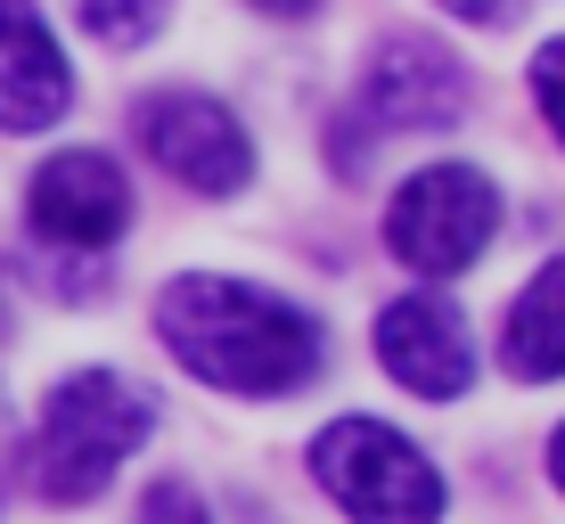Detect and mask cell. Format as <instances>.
Wrapping results in <instances>:
<instances>
[{
  "mask_svg": "<svg viewBox=\"0 0 565 524\" xmlns=\"http://www.w3.org/2000/svg\"><path fill=\"white\" fill-rule=\"evenodd\" d=\"M148 426H156V402L140 385H124L115 368H74L50 394L42 442H33V483H42V500H57V509L99 500L115 483V468L148 442Z\"/></svg>",
  "mask_w": 565,
  "mask_h": 524,
  "instance_id": "2",
  "label": "cell"
},
{
  "mask_svg": "<svg viewBox=\"0 0 565 524\" xmlns=\"http://www.w3.org/2000/svg\"><path fill=\"white\" fill-rule=\"evenodd\" d=\"M0 328H9V303H0Z\"/></svg>",
  "mask_w": 565,
  "mask_h": 524,
  "instance_id": "18",
  "label": "cell"
},
{
  "mask_svg": "<svg viewBox=\"0 0 565 524\" xmlns=\"http://www.w3.org/2000/svg\"><path fill=\"white\" fill-rule=\"evenodd\" d=\"M74 107V66L33 17V0H0V131H50Z\"/></svg>",
  "mask_w": 565,
  "mask_h": 524,
  "instance_id": "9",
  "label": "cell"
},
{
  "mask_svg": "<svg viewBox=\"0 0 565 524\" xmlns=\"http://www.w3.org/2000/svg\"><path fill=\"white\" fill-rule=\"evenodd\" d=\"M550 483L565 492V426H557V442H550Z\"/></svg>",
  "mask_w": 565,
  "mask_h": 524,
  "instance_id": "17",
  "label": "cell"
},
{
  "mask_svg": "<svg viewBox=\"0 0 565 524\" xmlns=\"http://www.w3.org/2000/svg\"><path fill=\"white\" fill-rule=\"evenodd\" d=\"M131 524H213V516H205V500L189 492V483H148Z\"/></svg>",
  "mask_w": 565,
  "mask_h": 524,
  "instance_id": "13",
  "label": "cell"
},
{
  "mask_svg": "<svg viewBox=\"0 0 565 524\" xmlns=\"http://www.w3.org/2000/svg\"><path fill=\"white\" fill-rule=\"evenodd\" d=\"M311 475L353 524H443V475L411 435L377 418H337L311 435Z\"/></svg>",
  "mask_w": 565,
  "mask_h": 524,
  "instance_id": "3",
  "label": "cell"
},
{
  "mask_svg": "<svg viewBox=\"0 0 565 524\" xmlns=\"http://www.w3.org/2000/svg\"><path fill=\"white\" fill-rule=\"evenodd\" d=\"M377 361L418 402H451L476 385V336L443 296H394L377 312Z\"/></svg>",
  "mask_w": 565,
  "mask_h": 524,
  "instance_id": "8",
  "label": "cell"
},
{
  "mask_svg": "<svg viewBox=\"0 0 565 524\" xmlns=\"http://www.w3.org/2000/svg\"><path fill=\"white\" fill-rule=\"evenodd\" d=\"M533 99H541V115H550V131L565 140V33L533 50Z\"/></svg>",
  "mask_w": 565,
  "mask_h": 524,
  "instance_id": "12",
  "label": "cell"
},
{
  "mask_svg": "<svg viewBox=\"0 0 565 524\" xmlns=\"http://www.w3.org/2000/svg\"><path fill=\"white\" fill-rule=\"evenodd\" d=\"M164 17H172V0H74V25L90 33V42H107V50H140L164 33Z\"/></svg>",
  "mask_w": 565,
  "mask_h": 524,
  "instance_id": "11",
  "label": "cell"
},
{
  "mask_svg": "<svg viewBox=\"0 0 565 524\" xmlns=\"http://www.w3.org/2000/svg\"><path fill=\"white\" fill-rule=\"evenodd\" d=\"M255 9H270V17H311L320 0H255Z\"/></svg>",
  "mask_w": 565,
  "mask_h": 524,
  "instance_id": "16",
  "label": "cell"
},
{
  "mask_svg": "<svg viewBox=\"0 0 565 524\" xmlns=\"http://www.w3.org/2000/svg\"><path fill=\"white\" fill-rule=\"evenodd\" d=\"M451 17H467V25H500V17L516 9V0H443Z\"/></svg>",
  "mask_w": 565,
  "mask_h": 524,
  "instance_id": "14",
  "label": "cell"
},
{
  "mask_svg": "<svg viewBox=\"0 0 565 524\" xmlns=\"http://www.w3.org/2000/svg\"><path fill=\"white\" fill-rule=\"evenodd\" d=\"M509 368L533 377V385L565 377V255L516 296V312H509Z\"/></svg>",
  "mask_w": 565,
  "mask_h": 524,
  "instance_id": "10",
  "label": "cell"
},
{
  "mask_svg": "<svg viewBox=\"0 0 565 524\" xmlns=\"http://www.w3.org/2000/svg\"><path fill=\"white\" fill-rule=\"evenodd\" d=\"M33 229H42L50 246H74V255H99L131 229V181L124 164L99 157V148H66V157H50L33 172Z\"/></svg>",
  "mask_w": 565,
  "mask_h": 524,
  "instance_id": "6",
  "label": "cell"
},
{
  "mask_svg": "<svg viewBox=\"0 0 565 524\" xmlns=\"http://www.w3.org/2000/svg\"><path fill=\"white\" fill-rule=\"evenodd\" d=\"M353 115H361V131H443L467 115V66L426 33H402V42L377 50Z\"/></svg>",
  "mask_w": 565,
  "mask_h": 524,
  "instance_id": "7",
  "label": "cell"
},
{
  "mask_svg": "<svg viewBox=\"0 0 565 524\" xmlns=\"http://www.w3.org/2000/svg\"><path fill=\"white\" fill-rule=\"evenodd\" d=\"M492 229H500V189L476 164H426L385 205V238L418 279H459L467 263H483Z\"/></svg>",
  "mask_w": 565,
  "mask_h": 524,
  "instance_id": "4",
  "label": "cell"
},
{
  "mask_svg": "<svg viewBox=\"0 0 565 524\" xmlns=\"http://www.w3.org/2000/svg\"><path fill=\"white\" fill-rule=\"evenodd\" d=\"M156 336L164 353L189 368V377L222 385V394H246V402H270V394H303L320 377V320L296 312L287 296L270 287H246V279H172L156 296Z\"/></svg>",
  "mask_w": 565,
  "mask_h": 524,
  "instance_id": "1",
  "label": "cell"
},
{
  "mask_svg": "<svg viewBox=\"0 0 565 524\" xmlns=\"http://www.w3.org/2000/svg\"><path fill=\"white\" fill-rule=\"evenodd\" d=\"M9 442H17V410H9V394H0V509H9Z\"/></svg>",
  "mask_w": 565,
  "mask_h": 524,
  "instance_id": "15",
  "label": "cell"
},
{
  "mask_svg": "<svg viewBox=\"0 0 565 524\" xmlns=\"http://www.w3.org/2000/svg\"><path fill=\"white\" fill-rule=\"evenodd\" d=\"M140 148L156 164L172 172V181H189L198 197H238L246 181H255V148H246L238 115L222 99H205V90H156L140 99Z\"/></svg>",
  "mask_w": 565,
  "mask_h": 524,
  "instance_id": "5",
  "label": "cell"
}]
</instances>
